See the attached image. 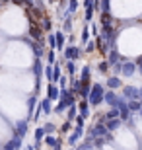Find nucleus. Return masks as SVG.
<instances>
[{
    "mask_svg": "<svg viewBox=\"0 0 142 150\" xmlns=\"http://www.w3.org/2000/svg\"><path fill=\"white\" fill-rule=\"evenodd\" d=\"M62 76V70H60V64H53V78H51V84H57L59 82V78Z\"/></svg>",
    "mask_w": 142,
    "mask_h": 150,
    "instance_id": "obj_20",
    "label": "nucleus"
},
{
    "mask_svg": "<svg viewBox=\"0 0 142 150\" xmlns=\"http://www.w3.org/2000/svg\"><path fill=\"white\" fill-rule=\"evenodd\" d=\"M140 107H142L140 100H129V101H126V109H129L131 113H138V111H140Z\"/></svg>",
    "mask_w": 142,
    "mask_h": 150,
    "instance_id": "obj_14",
    "label": "nucleus"
},
{
    "mask_svg": "<svg viewBox=\"0 0 142 150\" xmlns=\"http://www.w3.org/2000/svg\"><path fill=\"white\" fill-rule=\"evenodd\" d=\"M47 45H49L51 49H57V39H55V33H53V31L47 35Z\"/></svg>",
    "mask_w": 142,
    "mask_h": 150,
    "instance_id": "obj_28",
    "label": "nucleus"
},
{
    "mask_svg": "<svg viewBox=\"0 0 142 150\" xmlns=\"http://www.w3.org/2000/svg\"><path fill=\"white\" fill-rule=\"evenodd\" d=\"M134 74H136V64H134V61H121V74L119 76L132 78Z\"/></svg>",
    "mask_w": 142,
    "mask_h": 150,
    "instance_id": "obj_4",
    "label": "nucleus"
},
{
    "mask_svg": "<svg viewBox=\"0 0 142 150\" xmlns=\"http://www.w3.org/2000/svg\"><path fill=\"white\" fill-rule=\"evenodd\" d=\"M41 129H43L45 133H49V134H51V133H53V131H55L57 127H55V125H53V123H51V121H47V123H45V125H43V127H41Z\"/></svg>",
    "mask_w": 142,
    "mask_h": 150,
    "instance_id": "obj_32",
    "label": "nucleus"
},
{
    "mask_svg": "<svg viewBox=\"0 0 142 150\" xmlns=\"http://www.w3.org/2000/svg\"><path fill=\"white\" fill-rule=\"evenodd\" d=\"M47 2H49V4H53V2H57V0H47Z\"/></svg>",
    "mask_w": 142,
    "mask_h": 150,
    "instance_id": "obj_46",
    "label": "nucleus"
},
{
    "mask_svg": "<svg viewBox=\"0 0 142 150\" xmlns=\"http://www.w3.org/2000/svg\"><path fill=\"white\" fill-rule=\"evenodd\" d=\"M76 109H78V115L84 117V119H88L90 117V103H88L86 100H80L76 103Z\"/></svg>",
    "mask_w": 142,
    "mask_h": 150,
    "instance_id": "obj_9",
    "label": "nucleus"
},
{
    "mask_svg": "<svg viewBox=\"0 0 142 150\" xmlns=\"http://www.w3.org/2000/svg\"><path fill=\"white\" fill-rule=\"evenodd\" d=\"M138 100L142 101V88H138Z\"/></svg>",
    "mask_w": 142,
    "mask_h": 150,
    "instance_id": "obj_44",
    "label": "nucleus"
},
{
    "mask_svg": "<svg viewBox=\"0 0 142 150\" xmlns=\"http://www.w3.org/2000/svg\"><path fill=\"white\" fill-rule=\"evenodd\" d=\"M39 25H41V29H43V31L51 33V29H53V20H51L49 16H43V18H41V23H39Z\"/></svg>",
    "mask_w": 142,
    "mask_h": 150,
    "instance_id": "obj_16",
    "label": "nucleus"
},
{
    "mask_svg": "<svg viewBox=\"0 0 142 150\" xmlns=\"http://www.w3.org/2000/svg\"><path fill=\"white\" fill-rule=\"evenodd\" d=\"M138 115H140V117H142V107H140V111H138Z\"/></svg>",
    "mask_w": 142,
    "mask_h": 150,
    "instance_id": "obj_47",
    "label": "nucleus"
},
{
    "mask_svg": "<svg viewBox=\"0 0 142 150\" xmlns=\"http://www.w3.org/2000/svg\"><path fill=\"white\" fill-rule=\"evenodd\" d=\"M105 129L109 131V133H113V131H117V129H121V125H123V121H121L119 117H115V119H107V121H103Z\"/></svg>",
    "mask_w": 142,
    "mask_h": 150,
    "instance_id": "obj_12",
    "label": "nucleus"
},
{
    "mask_svg": "<svg viewBox=\"0 0 142 150\" xmlns=\"http://www.w3.org/2000/svg\"><path fill=\"white\" fill-rule=\"evenodd\" d=\"M35 103H37V94H31L28 100V115L33 117V107H35Z\"/></svg>",
    "mask_w": 142,
    "mask_h": 150,
    "instance_id": "obj_21",
    "label": "nucleus"
},
{
    "mask_svg": "<svg viewBox=\"0 0 142 150\" xmlns=\"http://www.w3.org/2000/svg\"><path fill=\"white\" fill-rule=\"evenodd\" d=\"M105 86H107L109 90H121L125 84H123L121 76H109V78H107V82H105Z\"/></svg>",
    "mask_w": 142,
    "mask_h": 150,
    "instance_id": "obj_8",
    "label": "nucleus"
},
{
    "mask_svg": "<svg viewBox=\"0 0 142 150\" xmlns=\"http://www.w3.org/2000/svg\"><path fill=\"white\" fill-rule=\"evenodd\" d=\"M28 119H23V121H18V125H16V133H18V137H25V133H28Z\"/></svg>",
    "mask_w": 142,
    "mask_h": 150,
    "instance_id": "obj_15",
    "label": "nucleus"
},
{
    "mask_svg": "<svg viewBox=\"0 0 142 150\" xmlns=\"http://www.w3.org/2000/svg\"><path fill=\"white\" fill-rule=\"evenodd\" d=\"M70 129H72V121H68V119H66L64 125L60 127V131H62V133H66V131H70Z\"/></svg>",
    "mask_w": 142,
    "mask_h": 150,
    "instance_id": "obj_38",
    "label": "nucleus"
},
{
    "mask_svg": "<svg viewBox=\"0 0 142 150\" xmlns=\"http://www.w3.org/2000/svg\"><path fill=\"white\" fill-rule=\"evenodd\" d=\"M90 29H92L93 35H97V23H92V28H90Z\"/></svg>",
    "mask_w": 142,
    "mask_h": 150,
    "instance_id": "obj_41",
    "label": "nucleus"
},
{
    "mask_svg": "<svg viewBox=\"0 0 142 150\" xmlns=\"http://www.w3.org/2000/svg\"><path fill=\"white\" fill-rule=\"evenodd\" d=\"M12 4H16V6H23V0H10Z\"/></svg>",
    "mask_w": 142,
    "mask_h": 150,
    "instance_id": "obj_43",
    "label": "nucleus"
},
{
    "mask_svg": "<svg viewBox=\"0 0 142 150\" xmlns=\"http://www.w3.org/2000/svg\"><path fill=\"white\" fill-rule=\"evenodd\" d=\"M66 109H68V113H66V119H68V121H74V117L78 115L76 105H74V107H66Z\"/></svg>",
    "mask_w": 142,
    "mask_h": 150,
    "instance_id": "obj_27",
    "label": "nucleus"
},
{
    "mask_svg": "<svg viewBox=\"0 0 142 150\" xmlns=\"http://www.w3.org/2000/svg\"><path fill=\"white\" fill-rule=\"evenodd\" d=\"M45 92H47V98H49V100L51 101H57V100H59V92H60V90H59V86H57V84H47V88H45Z\"/></svg>",
    "mask_w": 142,
    "mask_h": 150,
    "instance_id": "obj_10",
    "label": "nucleus"
},
{
    "mask_svg": "<svg viewBox=\"0 0 142 150\" xmlns=\"http://www.w3.org/2000/svg\"><path fill=\"white\" fill-rule=\"evenodd\" d=\"M123 98H125L126 101L129 100H138V88L136 86H132V84H126V86H123Z\"/></svg>",
    "mask_w": 142,
    "mask_h": 150,
    "instance_id": "obj_5",
    "label": "nucleus"
},
{
    "mask_svg": "<svg viewBox=\"0 0 142 150\" xmlns=\"http://www.w3.org/2000/svg\"><path fill=\"white\" fill-rule=\"evenodd\" d=\"M92 2L93 0H84V8H92Z\"/></svg>",
    "mask_w": 142,
    "mask_h": 150,
    "instance_id": "obj_42",
    "label": "nucleus"
},
{
    "mask_svg": "<svg viewBox=\"0 0 142 150\" xmlns=\"http://www.w3.org/2000/svg\"><path fill=\"white\" fill-rule=\"evenodd\" d=\"M84 51H86V53H93V51H95V43H93V41H88Z\"/></svg>",
    "mask_w": 142,
    "mask_h": 150,
    "instance_id": "obj_37",
    "label": "nucleus"
},
{
    "mask_svg": "<svg viewBox=\"0 0 142 150\" xmlns=\"http://www.w3.org/2000/svg\"><path fill=\"white\" fill-rule=\"evenodd\" d=\"M103 117H105V121H107V119H115V117H119V109H115V107H109V111L103 113Z\"/></svg>",
    "mask_w": 142,
    "mask_h": 150,
    "instance_id": "obj_26",
    "label": "nucleus"
},
{
    "mask_svg": "<svg viewBox=\"0 0 142 150\" xmlns=\"http://www.w3.org/2000/svg\"><path fill=\"white\" fill-rule=\"evenodd\" d=\"M103 101L109 107H115V109H121V107L126 105V100L123 98V96H119L117 92H113V90H109V92L103 94Z\"/></svg>",
    "mask_w": 142,
    "mask_h": 150,
    "instance_id": "obj_2",
    "label": "nucleus"
},
{
    "mask_svg": "<svg viewBox=\"0 0 142 150\" xmlns=\"http://www.w3.org/2000/svg\"><path fill=\"white\" fill-rule=\"evenodd\" d=\"M99 4H101V14H111V4H109V0H99Z\"/></svg>",
    "mask_w": 142,
    "mask_h": 150,
    "instance_id": "obj_25",
    "label": "nucleus"
},
{
    "mask_svg": "<svg viewBox=\"0 0 142 150\" xmlns=\"http://www.w3.org/2000/svg\"><path fill=\"white\" fill-rule=\"evenodd\" d=\"M66 70H68V74H70V76H74V74H76V64H74V61H66Z\"/></svg>",
    "mask_w": 142,
    "mask_h": 150,
    "instance_id": "obj_30",
    "label": "nucleus"
},
{
    "mask_svg": "<svg viewBox=\"0 0 142 150\" xmlns=\"http://www.w3.org/2000/svg\"><path fill=\"white\" fill-rule=\"evenodd\" d=\"M97 70H99V72H107V70H109V64H107L105 61H101L97 64Z\"/></svg>",
    "mask_w": 142,
    "mask_h": 150,
    "instance_id": "obj_34",
    "label": "nucleus"
},
{
    "mask_svg": "<svg viewBox=\"0 0 142 150\" xmlns=\"http://www.w3.org/2000/svg\"><path fill=\"white\" fill-rule=\"evenodd\" d=\"M123 61V59H121V53L119 51H117V47H113V49H109L107 51V64H109V67H113V64H117V62H121Z\"/></svg>",
    "mask_w": 142,
    "mask_h": 150,
    "instance_id": "obj_7",
    "label": "nucleus"
},
{
    "mask_svg": "<svg viewBox=\"0 0 142 150\" xmlns=\"http://www.w3.org/2000/svg\"><path fill=\"white\" fill-rule=\"evenodd\" d=\"M62 29H64L66 33H70V31H72V18H66V20H64V23H62Z\"/></svg>",
    "mask_w": 142,
    "mask_h": 150,
    "instance_id": "obj_31",
    "label": "nucleus"
},
{
    "mask_svg": "<svg viewBox=\"0 0 142 150\" xmlns=\"http://www.w3.org/2000/svg\"><path fill=\"white\" fill-rule=\"evenodd\" d=\"M45 142H47V146H55V144H57V139H55V137H51V134H49V137L45 139Z\"/></svg>",
    "mask_w": 142,
    "mask_h": 150,
    "instance_id": "obj_39",
    "label": "nucleus"
},
{
    "mask_svg": "<svg viewBox=\"0 0 142 150\" xmlns=\"http://www.w3.org/2000/svg\"><path fill=\"white\" fill-rule=\"evenodd\" d=\"M8 2H10V0H0V4L4 6V4H8Z\"/></svg>",
    "mask_w": 142,
    "mask_h": 150,
    "instance_id": "obj_45",
    "label": "nucleus"
},
{
    "mask_svg": "<svg viewBox=\"0 0 142 150\" xmlns=\"http://www.w3.org/2000/svg\"><path fill=\"white\" fill-rule=\"evenodd\" d=\"M43 76L51 82V78H53V64H47V67L43 68Z\"/></svg>",
    "mask_w": 142,
    "mask_h": 150,
    "instance_id": "obj_29",
    "label": "nucleus"
},
{
    "mask_svg": "<svg viewBox=\"0 0 142 150\" xmlns=\"http://www.w3.org/2000/svg\"><path fill=\"white\" fill-rule=\"evenodd\" d=\"M134 64H136V70H138V72H140V74H142V55H140V57H138L136 61H134Z\"/></svg>",
    "mask_w": 142,
    "mask_h": 150,
    "instance_id": "obj_40",
    "label": "nucleus"
},
{
    "mask_svg": "<svg viewBox=\"0 0 142 150\" xmlns=\"http://www.w3.org/2000/svg\"><path fill=\"white\" fill-rule=\"evenodd\" d=\"M55 39H57V49L55 51H62V49H64V33L57 31V33H55Z\"/></svg>",
    "mask_w": 142,
    "mask_h": 150,
    "instance_id": "obj_22",
    "label": "nucleus"
},
{
    "mask_svg": "<svg viewBox=\"0 0 142 150\" xmlns=\"http://www.w3.org/2000/svg\"><path fill=\"white\" fill-rule=\"evenodd\" d=\"M90 90H92V82H86V84L80 82V90H78V96H80L82 100H86L88 94H90Z\"/></svg>",
    "mask_w": 142,
    "mask_h": 150,
    "instance_id": "obj_17",
    "label": "nucleus"
},
{
    "mask_svg": "<svg viewBox=\"0 0 142 150\" xmlns=\"http://www.w3.org/2000/svg\"><path fill=\"white\" fill-rule=\"evenodd\" d=\"M57 101H59V103L53 107V113H57V115H62V113L66 111V103H64L62 100H57Z\"/></svg>",
    "mask_w": 142,
    "mask_h": 150,
    "instance_id": "obj_23",
    "label": "nucleus"
},
{
    "mask_svg": "<svg viewBox=\"0 0 142 150\" xmlns=\"http://www.w3.org/2000/svg\"><path fill=\"white\" fill-rule=\"evenodd\" d=\"M84 18H86V22H92V20H93V10H92V8H86Z\"/></svg>",
    "mask_w": 142,
    "mask_h": 150,
    "instance_id": "obj_36",
    "label": "nucleus"
},
{
    "mask_svg": "<svg viewBox=\"0 0 142 150\" xmlns=\"http://www.w3.org/2000/svg\"><path fill=\"white\" fill-rule=\"evenodd\" d=\"M39 111L43 113V115H51V113H53V101H51L49 98H43L41 103H39Z\"/></svg>",
    "mask_w": 142,
    "mask_h": 150,
    "instance_id": "obj_11",
    "label": "nucleus"
},
{
    "mask_svg": "<svg viewBox=\"0 0 142 150\" xmlns=\"http://www.w3.org/2000/svg\"><path fill=\"white\" fill-rule=\"evenodd\" d=\"M29 47H31L33 55H35V59H41V57L45 55V47L43 43H39V41H33V43H29Z\"/></svg>",
    "mask_w": 142,
    "mask_h": 150,
    "instance_id": "obj_13",
    "label": "nucleus"
},
{
    "mask_svg": "<svg viewBox=\"0 0 142 150\" xmlns=\"http://www.w3.org/2000/svg\"><path fill=\"white\" fill-rule=\"evenodd\" d=\"M103 94H105L103 84H99V82L92 84V90H90V94H88V98H86V101L90 103V107L101 105V103H103Z\"/></svg>",
    "mask_w": 142,
    "mask_h": 150,
    "instance_id": "obj_1",
    "label": "nucleus"
},
{
    "mask_svg": "<svg viewBox=\"0 0 142 150\" xmlns=\"http://www.w3.org/2000/svg\"><path fill=\"white\" fill-rule=\"evenodd\" d=\"M84 51L76 45H66L64 49H62V57H64V61H78L80 57H82Z\"/></svg>",
    "mask_w": 142,
    "mask_h": 150,
    "instance_id": "obj_3",
    "label": "nucleus"
},
{
    "mask_svg": "<svg viewBox=\"0 0 142 150\" xmlns=\"http://www.w3.org/2000/svg\"><path fill=\"white\" fill-rule=\"evenodd\" d=\"M29 35H31L35 41H39V43H43V29H41V25H39L37 22L35 23H29Z\"/></svg>",
    "mask_w": 142,
    "mask_h": 150,
    "instance_id": "obj_6",
    "label": "nucleus"
},
{
    "mask_svg": "<svg viewBox=\"0 0 142 150\" xmlns=\"http://www.w3.org/2000/svg\"><path fill=\"white\" fill-rule=\"evenodd\" d=\"M80 41H82V43H88V41H90V31H88V28H84V31H82V37H80Z\"/></svg>",
    "mask_w": 142,
    "mask_h": 150,
    "instance_id": "obj_35",
    "label": "nucleus"
},
{
    "mask_svg": "<svg viewBox=\"0 0 142 150\" xmlns=\"http://www.w3.org/2000/svg\"><path fill=\"white\" fill-rule=\"evenodd\" d=\"M90 74H92V68L88 67V64H84V67H82V72H80V82H82V84L90 82V78H92Z\"/></svg>",
    "mask_w": 142,
    "mask_h": 150,
    "instance_id": "obj_19",
    "label": "nucleus"
},
{
    "mask_svg": "<svg viewBox=\"0 0 142 150\" xmlns=\"http://www.w3.org/2000/svg\"><path fill=\"white\" fill-rule=\"evenodd\" d=\"M20 144H22V137H14L10 142L4 144V150H16V148H20Z\"/></svg>",
    "mask_w": 142,
    "mask_h": 150,
    "instance_id": "obj_18",
    "label": "nucleus"
},
{
    "mask_svg": "<svg viewBox=\"0 0 142 150\" xmlns=\"http://www.w3.org/2000/svg\"><path fill=\"white\" fill-rule=\"evenodd\" d=\"M45 59H47V64H55V62H57V53H55V49H49V51H47Z\"/></svg>",
    "mask_w": 142,
    "mask_h": 150,
    "instance_id": "obj_24",
    "label": "nucleus"
},
{
    "mask_svg": "<svg viewBox=\"0 0 142 150\" xmlns=\"http://www.w3.org/2000/svg\"><path fill=\"white\" fill-rule=\"evenodd\" d=\"M43 137H45V131H43V129H41V127L35 129V142H39V140L43 139Z\"/></svg>",
    "mask_w": 142,
    "mask_h": 150,
    "instance_id": "obj_33",
    "label": "nucleus"
}]
</instances>
